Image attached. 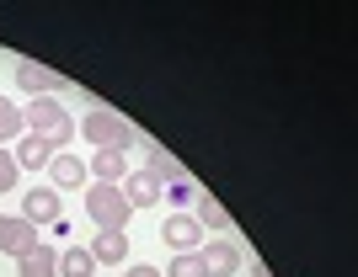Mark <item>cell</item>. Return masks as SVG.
<instances>
[{
  "mask_svg": "<svg viewBox=\"0 0 358 277\" xmlns=\"http://www.w3.org/2000/svg\"><path fill=\"white\" fill-rule=\"evenodd\" d=\"M22 123H27V133H38V139H43V144H54V149L70 144V133H75V117L64 112L54 96H32V107L22 112Z\"/></svg>",
  "mask_w": 358,
  "mask_h": 277,
  "instance_id": "6da1fadb",
  "label": "cell"
},
{
  "mask_svg": "<svg viewBox=\"0 0 358 277\" xmlns=\"http://www.w3.org/2000/svg\"><path fill=\"white\" fill-rule=\"evenodd\" d=\"M80 133H86L96 149H129V144H139V133L129 128L123 112H113V107H91L86 123H80Z\"/></svg>",
  "mask_w": 358,
  "mask_h": 277,
  "instance_id": "7a4b0ae2",
  "label": "cell"
},
{
  "mask_svg": "<svg viewBox=\"0 0 358 277\" xmlns=\"http://www.w3.org/2000/svg\"><path fill=\"white\" fill-rule=\"evenodd\" d=\"M86 214L96 219V230H129V214H134V208L123 203V187H113V181H91V187H86Z\"/></svg>",
  "mask_w": 358,
  "mask_h": 277,
  "instance_id": "3957f363",
  "label": "cell"
},
{
  "mask_svg": "<svg viewBox=\"0 0 358 277\" xmlns=\"http://www.w3.org/2000/svg\"><path fill=\"white\" fill-rule=\"evenodd\" d=\"M32 246H38V230L22 214H0V250L6 256H27Z\"/></svg>",
  "mask_w": 358,
  "mask_h": 277,
  "instance_id": "277c9868",
  "label": "cell"
},
{
  "mask_svg": "<svg viewBox=\"0 0 358 277\" xmlns=\"http://www.w3.org/2000/svg\"><path fill=\"white\" fill-rule=\"evenodd\" d=\"M118 187H123V203L129 208H155L161 203V176L155 171H129Z\"/></svg>",
  "mask_w": 358,
  "mask_h": 277,
  "instance_id": "5b68a950",
  "label": "cell"
},
{
  "mask_svg": "<svg viewBox=\"0 0 358 277\" xmlns=\"http://www.w3.org/2000/svg\"><path fill=\"white\" fill-rule=\"evenodd\" d=\"M161 240H166L171 250H198V240H203V224H198L193 214H166Z\"/></svg>",
  "mask_w": 358,
  "mask_h": 277,
  "instance_id": "8992f818",
  "label": "cell"
},
{
  "mask_svg": "<svg viewBox=\"0 0 358 277\" xmlns=\"http://www.w3.org/2000/svg\"><path fill=\"white\" fill-rule=\"evenodd\" d=\"M22 219L38 230V224H59V192L54 187H32L27 197H22Z\"/></svg>",
  "mask_w": 358,
  "mask_h": 277,
  "instance_id": "52a82bcc",
  "label": "cell"
},
{
  "mask_svg": "<svg viewBox=\"0 0 358 277\" xmlns=\"http://www.w3.org/2000/svg\"><path fill=\"white\" fill-rule=\"evenodd\" d=\"M198 262H203V277H230V272H241V262H246V256H241L230 240H214V246L198 250Z\"/></svg>",
  "mask_w": 358,
  "mask_h": 277,
  "instance_id": "ba28073f",
  "label": "cell"
},
{
  "mask_svg": "<svg viewBox=\"0 0 358 277\" xmlns=\"http://www.w3.org/2000/svg\"><path fill=\"white\" fill-rule=\"evenodd\" d=\"M91 262L102 267V262H113V267H123V256H129V230H96V240H91Z\"/></svg>",
  "mask_w": 358,
  "mask_h": 277,
  "instance_id": "9c48e42d",
  "label": "cell"
},
{
  "mask_svg": "<svg viewBox=\"0 0 358 277\" xmlns=\"http://www.w3.org/2000/svg\"><path fill=\"white\" fill-rule=\"evenodd\" d=\"M16 272H22V277H59V250L38 240L27 256H16Z\"/></svg>",
  "mask_w": 358,
  "mask_h": 277,
  "instance_id": "30bf717a",
  "label": "cell"
},
{
  "mask_svg": "<svg viewBox=\"0 0 358 277\" xmlns=\"http://www.w3.org/2000/svg\"><path fill=\"white\" fill-rule=\"evenodd\" d=\"M16 86L27 91V96H48V91H59L64 80H59L54 70H38L32 59H22V64H16Z\"/></svg>",
  "mask_w": 358,
  "mask_h": 277,
  "instance_id": "8fae6325",
  "label": "cell"
},
{
  "mask_svg": "<svg viewBox=\"0 0 358 277\" xmlns=\"http://www.w3.org/2000/svg\"><path fill=\"white\" fill-rule=\"evenodd\" d=\"M48 160H54V144H43L38 133H27V139L16 144V165H27V171H43Z\"/></svg>",
  "mask_w": 358,
  "mask_h": 277,
  "instance_id": "7c38bea8",
  "label": "cell"
},
{
  "mask_svg": "<svg viewBox=\"0 0 358 277\" xmlns=\"http://www.w3.org/2000/svg\"><path fill=\"white\" fill-rule=\"evenodd\" d=\"M86 171L96 176V181H113V187H118V181H123V149H96Z\"/></svg>",
  "mask_w": 358,
  "mask_h": 277,
  "instance_id": "4fadbf2b",
  "label": "cell"
},
{
  "mask_svg": "<svg viewBox=\"0 0 358 277\" xmlns=\"http://www.w3.org/2000/svg\"><path fill=\"white\" fill-rule=\"evenodd\" d=\"M48 171H54V187H80L86 165L75 160V155H54V160H48Z\"/></svg>",
  "mask_w": 358,
  "mask_h": 277,
  "instance_id": "5bb4252c",
  "label": "cell"
},
{
  "mask_svg": "<svg viewBox=\"0 0 358 277\" xmlns=\"http://www.w3.org/2000/svg\"><path fill=\"white\" fill-rule=\"evenodd\" d=\"M91 272H96V262H91L86 246H75V250H64V256H59V277H91Z\"/></svg>",
  "mask_w": 358,
  "mask_h": 277,
  "instance_id": "9a60e30c",
  "label": "cell"
},
{
  "mask_svg": "<svg viewBox=\"0 0 358 277\" xmlns=\"http://www.w3.org/2000/svg\"><path fill=\"white\" fill-rule=\"evenodd\" d=\"M193 219H198V224H209V230H224V224H230V214L214 203L209 192H198V214H193Z\"/></svg>",
  "mask_w": 358,
  "mask_h": 277,
  "instance_id": "2e32d148",
  "label": "cell"
},
{
  "mask_svg": "<svg viewBox=\"0 0 358 277\" xmlns=\"http://www.w3.org/2000/svg\"><path fill=\"white\" fill-rule=\"evenodd\" d=\"M22 128H27V123H22V107L0 96V139H16V133H22Z\"/></svg>",
  "mask_w": 358,
  "mask_h": 277,
  "instance_id": "e0dca14e",
  "label": "cell"
},
{
  "mask_svg": "<svg viewBox=\"0 0 358 277\" xmlns=\"http://www.w3.org/2000/svg\"><path fill=\"white\" fill-rule=\"evenodd\" d=\"M166 197H171L177 208H187V203H198V187L187 181V176H177V181H166Z\"/></svg>",
  "mask_w": 358,
  "mask_h": 277,
  "instance_id": "ac0fdd59",
  "label": "cell"
},
{
  "mask_svg": "<svg viewBox=\"0 0 358 277\" xmlns=\"http://www.w3.org/2000/svg\"><path fill=\"white\" fill-rule=\"evenodd\" d=\"M166 277H203V262H198V250H187V256H177V262L166 267Z\"/></svg>",
  "mask_w": 358,
  "mask_h": 277,
  "instance_id": "d6986e66",
  "label": "cell"
},
{
  "mask_svg": "<svg viewBox=\"0 0 358 277\" xmlns=\"http://www.w3.org/2000/svg\"><path fill=\"white\" fill-rule=\"evenodd\" d=\"M16 171H22V165H16V155H6V149H0V192L16 187Z\"/></svg>",
  "mask_w": 358,
  "mask_h": 277,
  "instance_id": "ffe728a7",
  "label": "cell"
},
{
  "mask_svg": "<svg viewBox=\"0 0 358 277\" xmlns=\"http://www.w3.org/2000/svg\"><path fill=\"white\" fill-rule=\"evenodd\" d=\"M123 277H161V272H155V267H129Z\"/></svg>",
  "mask_w": 358,
  "mask_h": 277,
  "instance_id": "44dd1931",
  "label": "cell"
}]
</instances>
